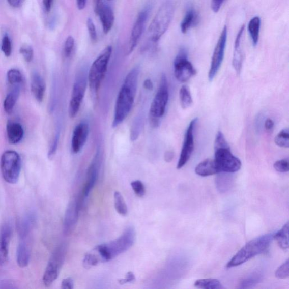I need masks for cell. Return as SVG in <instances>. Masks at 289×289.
I'll use <instances>...</instances> for the list:
<instances>
[{
    "mask_svg": "<svg viewBox=\"0 0 289 289\" xmlns=\"http://www.w3.org/2000/svg\"><path fill=\"white\" fill-rule=\"evenodd\" d=\"M139 74L140 69L136 67L129 72L123 82L116 101L113 127L120 125L130 114L136 96Z\"/></svg>",
    "mask_w": 289,
    "mask_h": 289,
    "instance_id": "6da1fadb",
    "label": "cell"
},
{
    "mask_svg": "<svg viewBox=\"0 0 289 289\" xmlns=\"http://www.w3.org/2000/svg\"><path fill=\"white\" fill-rule=\"evenodd\" d=\"M136 239L135 228L129 226L117 239L98 245L94 250L98 253L101 261H110L130 249L135 243Z\"/></svg>",
    "mask_w": 289,
    "mask_h": 289,
    "instance_id": "7a4b0ae2",
    "label": "cell"
},
{
    "mask_svg": "<svg viewBox=\"0 0 289 289\" xmlns=\"http://www.w3.org/2000/svg\"><path fill=\"white\" fill-rule=\"evenodd\" d=\"M274 234L265 235L252 240L237 252L226 265V268L240 266L256 255L262 254L269 247Z\"/></svg>",
    "mask_w": 289,
    "mask_h": 289,
    "instance_id": "3957f363",
    "label": "cell"
},
{
    "mask_svg": "<svg viewBox=\"0 0 289 289\" xmlns=\"http://www.w3.org/2000/svg\"><path fill=\"white\" fill-rule=\"evenodd\" d=\"M175 4L174 0H166L159 8L149 25V38L156 43L166 33L174 17Z\"/></svg>",
    "mask_w": 289,
    "mask_h": 289,
    "instance_id": "277c9868",
    "label": "cell"
},
{
    "mask_svg": "<svg viewBox=\"0 0 289 289\" xmlns=\"http://www.w3.org/2000/svg\"><path fill=\"white\" fill-rule=\"evenodd\" d=\"M112 52V46L106 47L92 64L88 75L87 80L92 93L99 92L107 70Z\"/></svg>",
    "mask_w": 289,
    "mask_h": 289,
    "instance_id": "5b68a950",
    "label": "cell"
},
{
    "mask_svg": "<svg viewBox=\"0 0 289 289\" xmlns=\"http://www.w3.org/2000/svg\"><path fill=\"white\" fill-rule=\"evenodd\" d=\"M169 99L168 81L166 75L162 74L159 86L150 108L149 118L151 125L157 127L160 119L164 114Z\"/></svg>",
    "mask_w": 289,
    "mask_h": 289,
    "instance_id": "8992f818",
    "label": "cell"
},
{
    "mask_svg": "<svg viewBox=\"0 0 289 289\" xmlns=\"http://www.w3.org/2000/svg\"><path fill=\"white\" fill-rule=\"evenodd\" d=\"M21 167V158L18 153L8 151L3 154L0 168L5 182L11 184H16L19 180Z\"/></svg>",
    "mask_w": 289,
    "mask_h": 289,
    "instance_id": "52a82bcc",
    "label": "cell"
},
{
    "mask_svg": "<svg viewBox=\"0 0 289 289\" xmlns=\"http://www.w3.org/2000/svg\"><path fill=\"white\" fill-rule=\"evenodd\" d=\"M214 160L220 172L233 174L239 171L242 166L240 160L232 153L228 144L215 147Z\"/></svg>",
    "mask_w": 289,
    "mask_h": 289,
    "instance_id": "ba28073f",
    "label": "cell"
},
{
    "mask_svg": "<svg viewBox=\"0 0 289 289\" xmlns=\"http://www.w3.org/2000/svg\"><path fill=\"white\" fill-rule=\"evenodd\" d=\"M66 251V246L61 244L56 247L51 255L43 276L45 286H51L57 279L60 271L65 262Z\"/></svg>",
    "mask_w": 289,
    "mask_h": 289,
    "instance_id": "9c48e42d",
    "label": "cell"
},
{
    "mask_svg": "<svg viewBox=\"0 0 289 289\" xmlns=\"http://www.w3.org/2000/svg\"><path fill=\"white\" fill-rule=\"evenodd\" d=\"M174 65L175 76L181 82H187L197 74V71L188 59L187 51L185 49L179 51Z\"/></svg>",
    "mask_w": 289,
    "mask_h": 289,
    "instance_id": "30bf717a",
    "label": "cell"
},
{
    "mask_svg": "<svg viewBox=\"0 0 289 289\" xmlns=\"http://www.w3.org/2000/svg\"><path fill=\"white\" fill-rule=\"evenodd\" d=\"M87 83V78L84 74H80L75 79L69 107V115L71 118H75L79 111L85 94Z\"/></svg>",
    "mask_w": 289,
    "mask_h": 289,
    "instance_id": "8fae6325",
    "label": "cell"
},
{
    "mask_svg": "<svg viewBox=\"0 0 289 289\" xmlns=\"http://www.w3.org/2000/svg\"><path fill=\"white\" fill-rule=\"evenodd\" d=\"M228 36V31L225 25L220 34L219 39L214 49L212 60H211L210 69L209 72V79L213 81L221 68L224 58L225 50Z\"/></svg>",
    "mask_w": 289,
    "mask_h": 289,
    "instance_id": "7c38bea8",
    "label": "cell"
},
{
    "mask_svg": "<svg viewBox=\"0 0 289 289\" xmlns=\"http://www.w3.org/2000/svg\"><path fill=\"white\" fill-rule=\"evenodd\" d=\"M197 121V118L191 121L185 133L184 143L177 166L178 169L182 168L192 156L194 148V130Z\"/></svg>",
    "mask_w": 289,
    "mask_h": 289,
    "instance_id": "4fadbf2b",
    "label": "cell"
},
{
    "mask_svg": "<svg viewBox=\"0 0 289 289\" xmlns=\"http://www.w3.org/2000/svg\"><path fill=\"white\" fill-rule=\"evenodd\" d=\"M94 11L100 18L103 32L107 34L112 29L115 21L114 14L104 0H94Z\"/></svg>",
    "mask_w": 289,
    "mask_h": 289,
    "instance_id": "5bb4252c",
    "label": "cell"
},
{
    "mask_svg": "<svg viewBox=\"0 0 289 289\" xmlns=\"http://www.w3.org/2000/svg\"><path fill=\"white\" fill-rule=\"evenodd\" d=\"M150 12H151V8L147 7L138 14L132 30L130 44H129L127 52V55H130L136 47L144 32V28H146Z\"/></svg>",
    "mask_w": 289,
    "mask_h": 289,
    "instance_id": "9a60e30c",
    "label": "cell"
},
{
    "mask_svg": "<svg viewBox=\"0 0 289 289\" xmlns=\"http://www.w3.org/2000/svg\"><path fill=\"white\" fill-rule=\"evenodd\" d=\"M100 168L101 157L100 152L98 151L88 169L86 183L82 192V199L86 198L94 189L99 177Z\"/></svg>",
    "mask_w": 289,
    "mask_h": 289,
    "instance_id": "2e32d148",
    "label": "cell"
},
{
    "mask_svg": "<svg viewBox=\"0 0 289 289\" xmlns=\"http://www.w3.org/2000/svg\"><path fill=\"white\" fill-rule=\"evenodd\" d=\"M80 204L78 199L71 201L66 210L63 225L64 234L69 236L74 232L79 219Z\"/></svg>",
    "mask_w": 289,
    "mask_h": 289,
    "instance_id": "e0dca14e",
    "label": "cell"
},
{
    "mask_svg": "<svg viewBox=\"0 0 289 289\" xmlns=\"http://www.w3.org/2000/svg\"><path fill=\"white\" fill-rule=\"evenodd\" d=\"M90 132L89 123L81 122L74 128L71 140V151L74 154L79 153L84 147Z\"/></svg>",
    "mask_w": 289,
    "mask_h": 289,
    "instance_id": "ac0fdd59",
    "label": "cell"
},
{
    "mask_svg": "<svg viewBox=\"0 0 289 289\" xmlns=\"http://www.w3.org/2000/svg\"><path fill=\"white\" fill-rule=\"evenodd\" d=\"M245 25H243L237 34L235 42L232 65L237 74H240L244 61V38Z\"/></svg>",
    "mask_w": 289,
    "mask_h": 289,
    "instance_id": "d6986e66",
    "label": "cell"
},
{
    "mask_svg": "<svg viewBox=\"0 0 289 289\" xmlns=\"http://www.w3.org/2000/svg\"><path fill=\"white\" fill-rule=\"evenodd\" d=\"M12 227L4 224L0 229V265H6L9 259V245L11 239Z\"/></svg>",
    "mask_w": 289,
    "mask_h": 289,
    "instance_id": "ffe728a7",
    "label": "cell"
},
{
    "mask_svg": "<svg viewBox=\"0 0 289 289\" xmlns=\"http://www.w3.org/2000/svg\"><path fill=\"white\" fill-rule=\"evenodd\" d=\"M31 89L35 99L39 102H42L46 90V83L43 77L38 72H35L32 75Z\"/></svg>",
    "mask_w": 289,
    "mask_h": 289,
    "instance_id": "44dd1931",
    "label": "cell"
},
{
    "mask_svg": "<svg viewBox=\"0 0 289 289\" xmlns=\"http://www.w3.org/2000/svg\"><path fill=\"white\" fill-rule=\"evenodd\" d=\"M195 172L199 176L206 177L220 172L214 159H207L195 167Z\"/></svg>",
    "mask_w": 289,
    "mask_h": 289,
    "instance_id": "7402d4cb",
    "label": "cell"
},
{
    "mask_svg": "<svg viewBox=\"0 0 289 289\" xmlns=\"http://www.w3.org/2000/svg\"><path fill=\"white\" fill-rule=\"evenodd\" d=\"M7 136L10 143L17 144L21 141L24 136V130L20 124L9 121L7 126Z\"/></svg>",
    "mask_w": 289,
    "mask_h": 289,
    "instance_id": "603a6c76",
    "label": "cell"
},
{
    "mask_svg": "<svg viewBox=\"0 0 289 289\" xmlns=\"http://www.w3.org/2000/svg\"><path fill=\"white\" fill-rule=\"evenodd\" d=\"M215 179L216 189L221 193L228 192L234 184V178L231 173L221 172Z\"/></svg>",
    "mask_w": 289,
    "mask_h": 289,
    "instance_id": "cb8c5ba5",
    "label": "cell"
},
{
    "mask_svg": "<svg viewBox=\"0 0 289 289\" xmlns=\"http://www.w3.org/2000/svg\"><path fill=\"white\" fill-rule=\"evenodd\" d=\"M35 221V216L33 213L25 215L19 221L18 225L19 235L21 239H25L32 229Z\"/></svg>",
    "mask_w": 289,
    "mask_h": 289,
    "instance_id": "d4e9b609",
    "label": "cell"
},
{
    "mask_svg": "<svg viewBox=\"0 0 289 289\" xmlns=\"http://www.w3.org/2000/svg\"><path fill=\"white\" fill-rule=\"evenodd\" d=\"M25 239H22L20 242L17 252V261L18 265L21 268L26 267L30 259V251Z\"/></svg>",
    "mask_w": 289,
    "mask_h": 289,
    "instance_id": "484cf974",
    "label": "cell"
},
{
    "mask_svg": "<svg viewBox=\"0 0 289 289\" xmlns=\"http://www.w3.org/2000/svg\"><path fill=\"white\" fill-rule=\"evenodd\" d=\"M20 92V86H13V90L10 91L4 102V108L5 112L8 113H12L13 108L18 99Z\"/></svg>",
    "mask_w": 289,
    "mask_h": 289,
    "instance_id": "4316f807",
    "label": "cell"
},
{
    "mask_svg": "<svg viewBox=\"0 0 289 289\" xmlns=\"http://www.w3.org/2000/svg\"><path fill=\"white\" fill-rule=\"evenodd\" d=\"M261 20L259 17L252 18L249 23L248 30L253 45L256 46L259 41Z\"/></svg>",
    "mask_w": 289,
    "mask_h": 289,
    "instance_id": "83f0119b",
    "label": "cell"
},
{
    "mask_svg": "<svg viewBox=\"0 0 289 289\" xmlns=\"http://www.w3.org/2000/svg\"><path fill=\"white\" fill-rule=\"evenodd\" d=\"M198 22V16L193 9L188 10L181 24V30L183 34H186L188 30L194 26Z\"/></svg>",
    "mask_w": 289,
    "mask_h": 289,
    "instance_id": "f1b7e54d",
    "label": "cell"
},
{
    "mask_svg": "<svg viewBox=\"0 0 289 289\" xmlns=\"http://www.w3.org/2000/svg\"><path fill=\"white\" fill-rule=\"evenodd\" d=\"M288 222L283 225L282 228L273 235V239H275L278 246L283 250H287L288 248Z\"/></svg>",
    "mask_w": 289,
    "mask_h": 289,
    "instance_id": "f546056e",
    "label": "cell"
},
{
    "mask_svg": "<svg viewBox=\"0 0 289 289\" xmlns=\"http://www.w3.org/2000/svg\"><path fill=\"white\" fill-rule=\"evenodd\" d=\"M179 98L181 106L183 109H187L193 104L192 95L188 86L184 85L179 91Z\"/></svg>",
    "mask_w": 289,
    "mask_h": 289,
    "instance_id": "4dcf8cb0",
    "label": "cell"
},
{
    "mask_svg": "<svg viewBox=\"0 0 289 289\" xmlns=\"http://www.w3.org/2000/svg\"><path fill=\"white\" fill-rule=\"evenodd\" d=\"M114 205L118 214L122 216H126L127 214V206L120 192L114 193Z\"/></svg>",
    "mask_w": 289,
    "mask_h": 289,
    "instance_id": "1f68e13d",
    "label": "cell"
},
{
    "mask_svg": "<svg viewBox=\"0 0 289 289\" xmlns=\"http://www.w3.org/2000/svg\"><path fill=\"white\" fill-rule=\"evenodd\" d=\"M7 79L9 83L13 86H20L23 81V76L18 70L12 69L8 71Z\"/></svg>",
    "mask_w": 289,
    "mask_h": 289,
    "instance_id": "d6a6232c",
    "label": "cell"
},
{
    "mask_svg": "<svg viewBox=\"0 0 289 289\" xmlns=\"http://www.w3.org/2000/svg\"><path fill=\"white\" fill-rule=\"evenodd\" d=\"M196 287L205 289H220L224 288L219 280H199L194 283Z\"/></svg>",
    "mask_w": 289,
    "mask_h": 289,
    "instance_id": "836d02e7",
    "label": "cell"
},
{
    "mask_svg": "<svg viewBox=\"0 0 289 289\" xmlns=\"http://www.w3.org/2000/svg\"><path fill=\"white\" fill-rule=\"evenodd\" d=\"M275 142L277 146L281 148L289 147V131L288 128L283 129L278 133L275 137Z\"/></svg>",
    "mask_w": 289,
    "mask_h": 289,
    "instance_id": "e575fe53",
    "label": "cell"
},
{
    "mask_svg": "<svg viewBox=\"0 0 289 289\" xmlns=\"http://www.w3.org/2000/svg\"><path fill=\"white\" fill-rule=\"evenodd\" d=\"M100 261L99 256L95 254H92V253H88L83 260V266L86 269H90V268L99 264Z\"/></svg>",
    "mask_w": 289,
    "mask_h": 289,
    "instance_id": "d590c367",
    "label": "cell"
},
{
    "mask_svg": "<svg viewBox=\"0 0 289 289\" xmlns=\"http://www.w3.org/2000/svg\"><path fill=\"white\" fill-rule=\"evenodd\" d=\"M2 50L7 57L11 55L12 53V44L8 34H5L2 39Z\"/></svg>",
    "mask_w": 289,
    "mask_h": 289,
    "instance_id": "8d00e7d4",
    "label": "cell"
},
{
    "mask_svg": "<svg viewBox=\"0 0 289 289\" xmlns=\"http://www.w3.org/2000/svg\"><path fill=\"white\" fill-rule=\"evenodd\" d=\"M289 276V262L287 260L276 271L275 276L278 280L286 279Z\"/></svg>",
    "mask_w": 289,
    "mask_h": 289,
    "instance_id": "74e56055",
    "label": "cell"
},
{
    "mask_svg": "<svg viewBox=\"0 0 289 289\" xmlns=\"http://www.w3.org/2000/svg\"><path fill=\"white\" fill-rule=\"evenodd\" d=\"M75 45V40L73 37L69 36L66 39L64 47V54L66 59L69 58L72 51H73Z\"/></svg>",
    "mask_w": 289,
    "mask_h": 289,
    "instance_id": "f35d334b",
    "label": "cell"
},
{
    "mask_svg": "<svg viewBox=\"0 0 289 289\" xmlns=\"http://www.w3.org/2000/svg\"><path fill=\"white\" fill-rule=\"evenodd\" d=\"M20 53L22 55L23 58L27 63H30L34 57V50L32 46L25 45L21 46L19 50Z\"/></svg>",
    "mask_w": 289,
    "mask_h": 289,
    "instance_id": "ab89813d",
    "label": "cell"
},
{
    "mask_svg": "<svg viewBox=\"0 0 289 289\" xmlns=\"http://www.w3.org/2000/svg\"><path fill=\"white\" fill-rule=\"evenodd\" d=\"M134 192L139 197H142L146 194V188L140 180H136L131 184Z\"/></svg>",
    "mask_w": 289,
    "mask_h": 289,
    "instance_id": "60d3db41",
    "label": "cell"
},
{
    "mask_svg": "<svg viewBox=\"0 0 289 289\" xmlns=\"http://www.w3.org/2000/svg\"><path fill=\"white\" fill-rule=\"evenodd\" d=\"M273 167H274L275 169L278 172L281 173H285L288 172V158L279 160V161L276 162L274 165H273Z\"/></svg>",
    "mask_w": 289,
    "mask_h": 289,
    "instance_id": "b9f144b4",
    "label": "cell"
},
{
    "mask_svg": "<svg viewBox=\"0 0 289 289\" xmlns=\"http://www.w3.org/2000/svg\"><path fill=\"white\" fill-rule=\"evenodd\" d=\"M86 26L88 31H89L91 40L93 42H96L97 40L96 29L94 22H93V20L90 18H88L87 19Z\"/></svg>",
    "mask_w": 289,
    "mask_h": 289,
    "instance_id": "7bdbcfd3",
    "label": "cell"
},
{
    "mask_svg": "<svg viewBox=\"0 0 289 289\" xmlns=\"http://www.w3.org/2000/svg\"><path fill=\"white\" fill-rule=\"evenodd\" d=\"M258 281H259V279H258V278H247V279L242 280L241 282L240 287L242 288H251L256 285V284L258 283Z\"/></svg>",
    "mask_w": 289,
    "mask_h": 289,
    "instance_id": "ee69618b",
    "label": "cell"
},
{
    "mask_svg": "<svg viewBox=\"0 0 289 289\" xmlns=\"http://www.w3.org/2000/svg\"><path fill=\"white\" fill-rule=\"evenodd\" d=\"M59 140V134H57V135H56L54 138V140L52 143H51V146L49 150L48 156L49 159L53 158V157L54 156V155L55 154L56 152V150H57Z\"/></svg>",
    "mask_w": 289,
    "mask_h": 289,
    "instance_id": "f6af8a7d",
    "label": "cell"
},
{
    "mask_svg": "<svg viewBox=\"0 0 289 289\" xmlns=\"http://www.w3.org/2000/svg\"><path fill=\"white\" fill-rule=\"evenodd\" d=\"M136 281V277L134 273L129 272L127 273L125 279L118 280L119 283L121 285L126 284L127 283H133Z\"/></svg>",
    "mask_w": 289,
    "mask_h": 289,
    "instance_id": "bcb514c9",
    "label": "cell"
},
{
    "mask_svg": "<svg viewBox=\"0 0 289 289\" xmlns=\"http://www.w3.org/2000/svg\"><path fill=\"white\" fill-rule=\"evenodd\" d=\"M225 0H211V7L214 13H218Z\"/></svg>",
    "mask_w": 289,
    "mask_h": 289,
    "instance_id": "7dc6e473",
    "label": "cell"
},
{
    "mask_svg": "<svg viewBox=\"0 0 289 289\" xmlns=\"http://www.w3.org/2000/svg\"><path fill=\"white\" fill-rule=\"evenodd\" d=\"M74 286L73 280L71 278H69L62 282L61 288L63 289H72L74 288Z\"/></svg>",
    "mask_w": 289,
    "mask_h": 289,
    "instance_id": "c3c4849f",
    "label": "cell"
},
{
    "mask_svg": "<svg viewBox=\"0 0 289 289\" xmlns=\"http://www.w3.org/2000/svg\"><path fill=\"white\" fill-rule=\"evenodd\" d=\"M53 0H43L44 8L46 13L50 12L52 7Z\"/></svg>",
    "mask_w": 289,
    "mask_h": 289,
    "instance_id": "681fc988",
    "label": "cell"
},
{
    "mask_svg": "<svg viewBox=\"0 0 289 289\" xmlns=\"http://www.w3.org/2000/svg\"><path fill=\"white\" fill-rule=\"evenodd\" d=\"M275 123L270 118L267 119L265 123V127L266 130L268 131H270L273 130V127H274Z\"/></svg>",
    "mask_w": 289,
    "mask_h": 289,
    "instance_id": "f907efd6",
    "label": "cell"
},
{
    "mask_svg": "<svg viewBox=\"0 0 289 289\" xmlns=\"http://www.w3.org/2000/svg\"><path fill=\"white\" fill-rule=\"evenodd\" d=\"M8 2L12 7L18 8L21 6L23 0H8Z\"/></svg>",
    "mask_w": 289,
    "mask_h": 289,
    "instance_id": "816d5d0a",
    "label": "cell"
},
{
    "mask_svg": "<svg viewBox=\"0 0 289 289\" xmlns=\"http://www.w3.org/2000/svg\"><path fill=\"white\" fill-rule=\"evenodd\" d=\"M144 89L149 91H152L153 89V84L151 79H146L143 82Z\"/></svg>",
    "mask_w": 289,
    "mask_h": 289,
    "instance_id": "f5cc1de1",
    "label": "cell"
},
{
    "mask_svg": "<svg viewBox=\"0 0 289 289\" xmlns=\"http://www.w3.org/2000/svg\"><path fill=\"white\" fill-rule=\"evenodd\" d=\"M174 158V153L171 151H168L165 154L164 159L167 162H171Z\"/></svg>",
    "mask_w": 289,
    "mask_h": 289,
    "instance_id": "db71d44e",
    "label": "cell"
},
{
    "mask_svg": "<svg viewBox=\"0 0 289 289\" xmlns=\"http://www.w3.org/2000/svg\"><path fill=\"white\" fill-rule=\"evenodd\" d=\"M77 6L79 10H83L86 6V0H76Z\"/></svg>",
    "mask_w": 289,
    "mask_h": 289,
    "instance_id": "11a10c76",
    "label": "cell"
}]
</instances>
